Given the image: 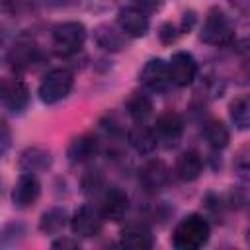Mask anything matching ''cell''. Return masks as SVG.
Returning <instances> with one entry per match:
<instances>
[{"label":"cell","mask_w":250,"mask_h":250,"mask_svg":"<svg viewBox=\"0 0 250 250\" xmlns=\"http://www.w3.org/2000/svg\"><path fill=\"white\" fill-rule=\"evenodd\" d=\"M230 119L238 129H248L250 125V102L246 96H238L232 104H230Z\"/></svg>","instance_id":"cell-23"},{"label":"cell","mask_w":250,"mask_h":250,"mask_svg":"<svg viewBox=\"0 0 250 250\" xmlns=\"http://www.w3.org/2000/svg\"><path fill=\"white\" fill-rule=\"evenodd\" d=\"M29 102V90L20 78H0V105L10 111H21Z\"/></svg>","instance_id":"cell-6"},{"label":"cell","mask_w":250,"mask_h":250,"mask_svg":"<svg viewBox=\"0 0 250 250\" xmlns=\"http://www.w3.org/2000/svg\"><path fill=\"white\" fill-rule=\"evenodd\" d=\"M98 152V141L94 135H78L74 137L70 143H68V148H66V158L70 164H82V162H88L90 158H94Z\"/></svg>","instance_id":"cell-13"},{"label":"cell","mask_w":250,"mask_h":250,"mask_svg":"<svg viewBox=\"0 0 250 250\" xmlns=\"http://www.w3.org/2000/svg\"><path fill=\"white\" fill-rule=\"evenodd\" d=\"M168 72H170L172 84L184 88V86H189L193 82V78L197 74V62L189 53L178 51L172 55V59L168 62Z\"/></svg>","instance_id":"cell-8"},{"label":"cell","mask_w":250,"mask_h":250,"mask_svg":"<svg viewBox=\"0 0 250 250\" xmlns=\"http://www.w3.org/2000/svg\"><path fill=\"white\" fill-rule=\"evenodd\" d=\"M137 8H141L143 12H154L162 6V0H133Z\"/></svg>","instance_id":"cell-28"},{"label":"cell","mask_w":250,"mask_h":250,"mask_svg":"<svg viewBox=\"0 0 250 250\" xmlns=\"http://www.w3.org/2000/svg\"><path fill=\"white\" fill-rule=\"evenodd\" d=\"M102 176L96 172V170H90L84 178H82V188H84V191L86 193H94V191H98L100 188H102Z\"/></svg>","instance_id":"cell-25"},{"label":"cell","mask_w":250,"mask_h":250,"mask_svg":"<svg viewBox=\"0 0 250 250\" xmlns=\"http://www.w3.org/2000/svg\"><path fill=\"white\" fill-rule=\"evenodd\" d=\"M129 211V197L121 189H109L105 191L102 199L100 213L104 221H121Z\"/></svg>","instance_id":"cell-14"},{"label":"cell","mask_w":250,"mask_h":250,"mask_svg":"<svg viewBox=\"0 0 250 250\" xmlns=\"http://www.w3.org/2000/svg\"><path fill=\"white\" fill-rule=\"evenodd\" d=\"M205 141L213 146V148H225L229 145V129L225 127L223 121H217V119H209L203 129H201Z\"/></svg>","instance_id":"cell-22"},{"label":"cell","mask_w":250,"mask_h":250,"mask_svg":"<svg viewBox=\"0 0 250 250\" xmlns=\"http://www.w3.org/2000/svg\"><path fill=\"white\" fill-rule=\"evenodd\" d=\"M141 82L146 90L150 92H166L172 84L170 80V72H168V62H164L162 59H150L146 61V64L141 70Z\"/></svg>","instance_id":"cell-7"},{"label":"cell","mask_w":250,"mask_h":250,"mask_svg":"<svg viewBox=\"0 0 250 250\" xmlns=\"http://www.w3.org/2000/svg\"><path fill=\"white\" fill-rule=\"evenodd\" d=\"M39 195H41V184H39V180L35 178V174L23 172L18 178V182H16V186L12 189V201H14V205L20 207V209H27V207L35 205V201L39 199Z\"/></svg>","instance_id":"cell-10"},{"label":"cell","mask_w":250,"mask_h":250,"mask_svg":"<svg viewBox=\"0 0 250 250\" xmlns=\"http://www.w3.org/2000/svg\"><path fill=\"white\" fill-rule=\"evenodd\" d=\"M10 145H12V131H10V125H8L4 119H0V156H4V154L8 152Z\"/></svg>","instance_id":"cell-26"},{"label":"cell","mask_w":250,"mask_h":250,"mask_svg":"<svg viewBox=\"0 0 250 250\" xmlns=\"http://www.w3.org/2000/svg\"><path fill=\"white\" fill-rule=\"evenodd\" d=\"M10 59H12V62L18 64V66L29 64V62L33 61V45H20V47H16V49L12 51V55H10Z\"/></svg>","instance_id":"cell-24"},{"label":"cell","mask_w":250,"mask_h":250,"mask_svg":"<svg viewBox=\"0 0 250 250\" xmlns=\"http://www.w3.org/2000/svg\"><path fill=\"white\" fill-rule=\"evenodd\" d=\"M53 248H78V240H70V238H59L51 244Z\"/></svg>","instance_id":"cell-30"},{"label":"cell","mask_w":250,"mask_h":250,"mask_svg":"<svg viewBox=\"0 0 250 250\" xmlns=\"http://www.w3.org/2000/svg\"><path fill=\"white\" fill-rule=\"evenodd\" d=\"M129 143L141 154H150L158 145L154 131L146 125H137L135 129H131L129 131Z\"/></svg>","instance_id":"cell-18"},{"label":"cell","mask_w":250,"mask_h":250,"mask_svg":"<svg viewBox=\"0 0 250 250\" xmlns=\"http://www.w3.org/2000/svg\"><path fill=\"white\" fill-rule=\"evenodd\" d=\"M234 172L240 176V178H246L248 174V156H246V146L238 152V156L234 158Z\"/></svg>","instance_id":"cell-27"},{"label":"cell","mask_w":250,"mask_h":250,"mask_svg":"<svg viewBox=\"0 0 250 250\" xmlns=\"http://www.w3.org/2000/svg\"><path fill=\"white\" fill-rule=\"evenodd\" d=\"M117 27L129 37H143L148 31V18L137 6H127L117 12Z\"/></svg>","instance_id":"cell-12"},{"label":"cell","mask_w":250,"mask_h":250,"mask_svg":"<svg viewBox=\"0 0 250 250\" xmlns=\"http://www.w3.org/2000/svg\"><path fill=\"white\" fill-rule=\"evenodd\" d=\"M68 223V215L62 207H53L49 211H45L41 215V221H39V229L47 234H57L61 232Z\"/></svg>","instance_id":"cell-21"},{"label":"cell","mask_w":250,"mask_h":250,"mask_svg":"<svg viewBox=\"0 0 250 250\" xmlns=\"http://www.w3.org/2000/svg\"><path fill=\"white\" fill-rule=\"evenodd\" d=\"M152 131L156 135V141H162L166 146H172L180 141V137L184 133V119L176 111L160 113L156 117V123L152 127Z\"/></svg>","instance_id":"cell-9"},{"label":"cell","mask_w":250,"mask_h":250,"mask_svg":"<svg viewBox=\"0 0 250 250\" xmlns=\"http://www.w3.org/2000/svg\"><path fill=\"white\" fill-rule=\"evenodd\" d=\"M203 172V160L195 150H184L174 164V174L182 182H193Z\"/></svg>","instance_id":"cell-15"},{"label":"cell","mask_w":250,"mask_h":250,"mask_svg":"<svg viewBox=\"0 0 250 250\" xmlns=\"http://www.w3.org/2000/svg\"><path fill=\"white\" fill-rule=\"evenodd\" d=\"M86 41V27L80 21H62L53 27V51L59 57H72Z\"/></svg>","instance_id":"cell-3"},{"label":"cell","mask_w":250,"mask_h":250,"mask_svg":"<svg viewBox=\"0 0 250 250\" xmlns=\"http://www.w3.org/2000/svg\"><path fill=\"white\" fill-rule=\"evenodd\" d=\"M94 37H96V43L105 51H121L125 47V33L109 25H100Z\"/></svg>","instance_id":"cell-19"},{"label":"cell","mask_w":250,"mask_h":250,"mask_svg":"<svg viewBox=\"0 0 250 250\" xmlns=\"http://www.w3.org/2000/svg\"><path fill=\"white\" fill-rule=\"evenodd\" d=\"M119 244L125 246V248H133V250H148V248H152L154 240H152L150 230H148L145 225L131 223V225H127V227L121 230V240H119Z\"/></svg>","instance_id":"cell-16"},{"label":"cell","mask_w":250,"mask_h":250,"mask_svg":"<svg viewBox=\"0 0 250 250\" xmlns=\"http://www.w3.org/2000/svg\"><path fill=\"white\" fill-rule=\"evenodd\" d=\"M139 182L146 191H160L170 184V170L162 160H148L139 170Z\"/></svg>","instance_id":"cell-11"},{"label":"cell","mask_w":250,"mask_h":250,"mask_svg":"<svg viewBox=\"0 0 250 250\" xmlns=\"http://www.w3.org/2000/svg\"><path fill=\"white\" fill-rule=\"evenodd\" d=\"M104 225V217L100 213V209L92 207V205H82L74 211V215L70 217V229L74 234L90 238L96 236L102 230Z\"/></svg>","instance_id":"cell-5"},{"label":"cell","mask_w":250,"mask_h":250,"mask_svg":"<svg viewBox=\"0 0 250 250\" xmlns=\"http://www.w3.org/2000/svg\"><path fill=\"white\" fill-rule=\"evenodd\" d=\"M72 86H74V76H72L70 70H66V68H53L39 82L37 94H39V100L43 104L51 105V104H57V102L64 100L70 94Z\"/></svg>","instance_id":"cell-2"},{"label":"cell","mask_w":250,"mask_h":250,"mask_svg":"<svg viewBox=\"0 0 250 250\" xmlns=\"http://www.w3.org/2000/svg\"><path fill=\"white\" fill-rule=\"evenodd\" d=\"M209 230L205 217L197 213L186 215L172 232V246L178 250H197L209 240Z\"/></svg>","instance_id":"cell-1"},{"label":"cell","mask_w":250,"mask_h":250,"mask_svg":"<svg viewBox=\"0 0 250 250\" xmlns=\"http://www.w3.org/2000/svg\"><path fill=\"white\" fill-rule=\"evenodd\" d=\"M53 158H51V152L45 150V148H39V146H31V148H25L20 156V168L23 172H45L49 166H51Z\"/></svg>","instance_id":"cell-17"},{"label":"cell","mask_w":250,"mask_h":250,"mask_svg":"<svg viewBox=\"0 0 250 250\" xmlns=\"http://www.w3.org/2000/svg\"><path fill=\"white\" fill-rule=\"evenodd\" d=\"M176 27L172 25V23H164L162 27H160V37H162V41L164 43H172L174 39H176Z\"/></svg>","instance_id":"cell-29"},{"label":"cell","mask_w":250,"mask_h":250,"mask_svg":"<svg viewBox=\"0 0 250 250\" xmlns=\"http://www.w3.org/2000/svg\"><path fill=\"white\" fill-rule=\"evenodd\" d=\"M201 41L207 43V45H215V47H225L229 43H232L234 39V29L229 21V18L225 16L223 10L219 8H213L205 21H203V27H201Z\"/></svg>","instance_id":"cell-4"},{"label":"cell","mask_w":250,"mask_h":250,"mask_svg":"<svg viewBox=\"0 0 250 250\" xmlns=\"http://www.w3.org/2000/svg\"><path fill=\"white\" fill-rule=\"evenodd\" d=\"M125 109L135 121H145L152 113V102L146 94L133 92L125 102Z\"/></svg>","instance_id":"cell-20"}]
</instances>
